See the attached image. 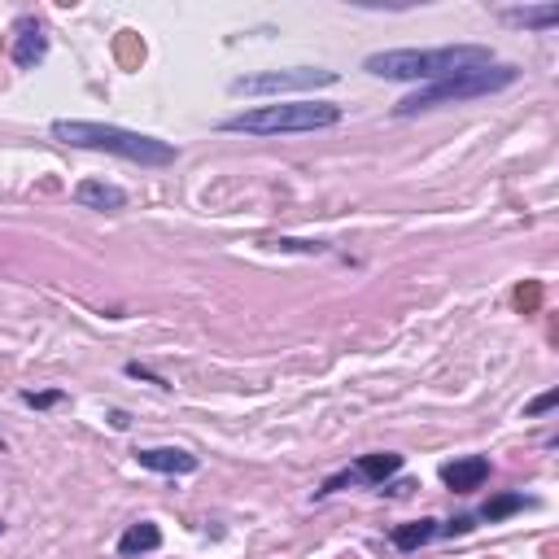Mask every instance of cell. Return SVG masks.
I'll use <instances>...</instances> for the list:
<instances>
[{
  "mask_svg": "<svg viewBox=\"0 0 559 559\" xmlns=\"http://www.w3.org/2000/svg\"><path fill=\"white\" fill-rule=\"evenodd\" d=\"M494 53L485 44H446V49H389L372 53L363 62L367 75L376 79H402V83H442L450 75H468V70L490 66Z\"/></svg>",
  "mask_w": 559,
  "mask_h": 559,
  "instance_id": "obj_1",
  "label": "cell"
},
{
  "mask_svg": "<svg viewBox=\"0 0 559 559\" xmlns=\"http://www.w3.org/2000/svg\"><path fill=\"white\" fill-rule=\"evenodd\" d=\"M22 402H27V407H57V402H62V394H22Z\"/></svg>",
  "mask_w": 559,
  "mask_h": 559,
  "instance_id": "obj_17",
  "label": "cell"
},
{
  "mask_svg": "<svg viewBox=\"0 0 559 559\" xmlns=\"http://www.w3.org/2000/svg\"><path fill=\"white\" fill-rule=\"evenodd\" d=\"M555 402H559V394H555V389H546L542 398H533V402H529V407H525V415H546V411L555 407Z\"/></svg>",
  "mask_w": 559,
  "mask_h": 559,
  "instance_id": "obj_16",
  "label": "cell"
},
{
  "mask_svg": "<svg viewBox=\"0 0 559 559\" xmlns=\"http://www.w3.org/2000/svg\"><path fill=\"white\" fill-rule=\"evenodd\" d=\"M49 57V35H44V27L35 18H22L18 22V40H14V62L22 70H35Z\"/></svg>",
  "mask_w": 559,
  "mask_h": 559,
  "instance_id": "obj_8",
  "label": "cell"
},
{
  "mask_svg": "<svg viewBox=\"0 0 559 559\" xmlns=\"http://www.w3.org/2000/svg\"><path fill=\"white\" fill-rule=\"evenodd\" d=\"M0 533H5V520H0Z\"/></svg>",
  "mask_w": 559,
  "mask_h": 559,
  "instance_id": "obj_20",
  "label": "cell"
},
{
  "mask_svg": "<svg viewBox=\"0 0 559 559\" xmlns=\"http://www.w3.org/2000/svg\"><path fill=\"white\" fill-rule=\"evenodd\" d=\"M442 481L446 490L455 494H472L490 481V459L485 455H468V459H455V463H442Z\"/></svg>",
  "mask_w": 559,
  "mask_h": 559,
  "instance_id": "obj_7",
  "label": "cell"
},
{
  "mask_svg": "<svg viewBox=\"0 0 559 559\" xmlns=\"http://www.w3.org/2000/svg\"><path fill=\"white\" fill-rule=\"evenodd\" d=\"M394 472H402V455H394V450H376V455H363L354 463V477L367 485H385Z\"/></svg>",
  "mask_w": 559,
  "mask_h": 559,
  "instance_id": "obj_10",
  "label": "cell"
},
{
  "mask_svg": "<svg viewBox=\"0 0 559 559\" xmlns=\"http://www.w3.org/2000/svg\"><path fill=\"white\" fill-rule=\"evenodd\" d=\"M503 18H507V22H520V27L551 31L555 22H559V5H542V9H507Z\"/></svg>",
  "mask_w": 559,
  "mask_h": 559,
  "instance_id": "obj_14",
  "label": "cell"
},
{
  "mask_svg": "<svg viewBox=\"0 0 559 559\" xmlns=\"http://www.w3.org/2000/svg\"><path fill=\"white\" fill-rule=\"evenodd\" d=\"M75 201L88 210H123L127 206V193L118 184H105V180H83L75 188Z\"/></svg>",
  "mask_w": 559,
  "mask_h": 559,
  "instance_id": "obj_9",
  "label": "cell"
},
{
  "mask_svg": "<svg viewBox=\"0 0 559 559\" xmlns=\"http://www.w3.org/2000/svg\"><path fill=\"white\" fill-rule=\"evenodd\" d=\"M437 538V520H411V525H394L389 529V542L398 546V551H420V546H428Z\"/></svg>",
  "mask_w": 559,
  "mask_h": 559,
  "instance_id": "obj_12",
  "label": "cell"
},
{
  "mask_svg": "<svg viewBox=\"0 0 559 559\" xmlns=\"http://www.w3.org/2000/svg\"><path fill=\"white\" fill-rule=\"evenodd\" d=\"M341 123V105L332 101H276V105H254L232 118H223V132L236 136H302V132H324Z\"/></svg>",
  "mask_w": 559,
  "mask_h": 559,
  "instance_id": "obj_3",
  "label": "cell"
},
{
  "mask_svg": "<svg viewBox=\"0 0 559 559\" xmlns=\"http://www.w3.org/2000/svg\"><path fill=\"white\" fill-rule=\"evenodd\" d=\"M162 546V529L153 525V520H140V525H132L118 538V555L123 559H136V555H149V551H158Z\"/></svg>",
  "mask_w": 559,
  "mask_h": 559,
  "instance_id": "obj_11",
  "label": "cell"
},
{
  "mask_svg": "<svg viewBox=\"0 0 559 559\" xmlns=\"http://www.w3.org/2000/svg\"><path fill=\"white\" fill-rule=\"evenodd\" d=\"M525 507H538V503L525 498V494H494L490 503L481 507V520H490V525H494V520H507L511 511H525Z\"/></svg>",
  "mask_w": 559,
  "mask_h": 559,
  "instance_id": "obj_13",
  "label": "cell"
},
{
  "mask_svg": "<svg viewBox=\"0 0 559 559\" xmlns=\"http://www.w3.org/2000/svg\"><path fill=\"white\" fill-rule=\"evenodd\" d=\"M0 450H5V437H0Z\"/></svg>",
  "mask_w": 559,
  "mask_h": 559,
  "instance_id": "obj_19",
  "label": "cell"
},
{
  "mask_svg": "<svg viewBox=\"0 0 559 559\" xmlns=\"http://www.w3.org/2000/svg\"><path fill=\"white\" fill-rule=\"evenodd\" d=\"M136 463L149 472H162V477H188L197 472V455H188L180 446H149V450H136Z\"/></svg>",
  "mask_w": 559,
  "mask_h": 559,
  "instance_id": "obj_6",
  "label": "cell"
},
{
  "mask_svg": "<svg viewBox=\"0 0 559 559\" xmlns=\"http://www.w3.org/2000/svg\"><path fill=\"white\" fill-rule=\"evenodd\" d=\"M472 529H477V520H472V516H455V520H450V525H442L437 533H450V538H463V533H472Z\"/></svg>",
  "mask_w": 559,
  "mask_h": 559,
  "instance_id": "obj_15",
  "label": "cell"
},
{
  "mask_svg": "<svg viewBox=\"0 0 559 559\" xmlns=\"http://www.w3.org/2000/svg\"><path fill=\"white\" fill-rule=\"evenodd\" d=\"M520 79L516 66H481V70H468V75H450L442 83H428V88H415L411 97H402L394 105V118H411V114H424V110H437V105H455V101H477V97H494V92L511 88Z\"/></svg>",
  "mask_w": 559,
  "mask_h": 559,
  "instance_id": "obj_4",
  "label": "cell"
},
{
  "mask_svg": "<svg viewBox=\"0 0 559 559\" xmlns=\"http://www.w3.org/2000/svg\"><path fill=\"white\" fill-rule=\"evenodd\" d=\"M110 424H114V428H127L132 420H127V411H114V415H110Z\"/></svg>",
  "mask_w": 559,
  "mask_h": 559,
  "instance_id": "obj_18",
  "label": "cell"
},
{
  "mask_svg": "<svg viewBox=\"0 0 559 559\" xmlns=\"http://www.w3.org/2000/svg\"><path fill=\"white\" fill-rule=\"evenodd\" d=\"M53 140H62L70 149H92V153H114V158L140 162V166H171L180 158V149L166 145L158 136L145 132H127V127L114 123H83V118H57L49 127Z\"/></svg>",
  "mask_w": 559,
  "mask_h": 559,
  "instance_id": "obj_2",
  "label": "cell"
},
{
  "mask_svg": "<svg viewBox=\"0 0 559 559\" xmlns=\"http://www.w3.org/2000/svg\"><path fill=\"white\" fill-rule=\"evenodd\" d=\"M337 70L324 66H293V70H263V75H241L232 79L236 97H280V92H311V88H332Z\"/></svg>",
  "mask_w": 559,
  "mask_h": 559,
  "instance_id": "obj_5",
  "label": "cell"
}]
</instances>
